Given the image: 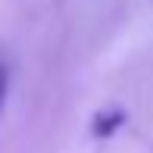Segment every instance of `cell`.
Segmentation results:
<instances>
[{
  "instance_id": "obj_1",
  "label": "cell",
  "mask_w": 153,
  "mask_h": 153,
  "mask_svg": "<svg viewBox=\"0 0 153 153\" xmlns=\"http://www.w3.org/2000/svg\"><path fill=\"white\" fill-rule=\"evenodd\" d=\"M125 122H128V113H125L122 106H106V109H100V113H94L91 134L97 137V141H106V137H113Z\"/></svg>"
},
{
  "instance_id": "obj_2",
  "label": "cell",
  "mask_w": 153,
  "mask_h": 153,
  "mask_svg": "<svg viewBox=\"0 0 153 153\" xmlns=\"http://www.w3.org/2000/svg\"><path fill=\"white\" fill-rule=\"evenodd\" d=\"M6 88H10V72H6V66H0V113L6 103Z\"/></svg>"
}]
</instances>
